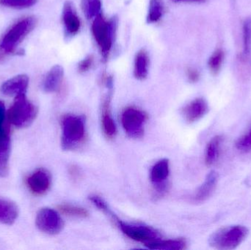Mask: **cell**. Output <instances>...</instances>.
I'll list each match as a JSON object with an SVG mask.
<instances>
[{
	"label": "cell",
	"instance_id": "cell-1",
	"mask_svg": "<svg viewBox=\"0 0 251 250\" xmlns=\"http://www.w3.org/2000/svg\"><path fill=\"white\" fill-rule=\"evenodd\" d=\"M36 23L34 16H27L22 18L9 28L0 39V62L7 56L23 54V51H18V47L33 30Z\"/></svg>",
	"mask_w": 251,
	"mask_h": 250
},
{
	"label": "cell",
	"instance_id": "cell-2",
	"mask_svg": "<svg viewBox=\"0 0 251 250\" xmlns=\"http://www.w3.org/2000/svg\"><path fill=\"white\" fill-rule=\"evenodd\" d=\"M118 27L119 19L116 16L107 19L101 13L93 21L91 32L104 62L108 60L116 40Z\"/></svg>",
	"mask_w": 251,
	"mask_h": 250
},
{
	"label": "cell",
	"instance_id": "cell-3",
	"mask_svg": "<svg viewBox=\"0 0 251 250\" xmlns=\"http://www.w3.org/2000/svg\"><path fill=\"white\" fill-rule=\"evenodd\" d=\"M249 233V229L245 226L223 227L211 235L209 245L211 248L216 250H234L246 240Z\"/></svg>",
	"mask_w": 251,
	"mask_h": 250
},
{
	"label": "cell",
	"instance_id": "cell-4",
	"mask_svg": "<svg viewBox=\"0 0 251 250\" xmlns=\"http://www.w3.org/2000/svg\"><path fill=\"white\" fill-rule=\"evenodd\" d=\"M38 110L35 104L26 98V94L15 97L14 102L7 113V117L15 127L22 129L33 123Z\"/></svg>",
	"mask_w": 251,
	"mask_h": 250
},
{
	"label": "cell",
	"instance_id": "cell-5",
	"mask_svg": "<svg viewBox=\"0 0 251 250\" xmlns=\"http://www.w3.org/2000/svg\"><path fill=\"white\" fill-rule=\"evenodd\" d=\"M61 145L64 150L74 149L85 137V125L80 116L66 115L62 120Z\"/></svg>",
	"mask_w": 251,
	"mask_h": 250
},
{
	"label": "cell",
	"instance_id": "cell-6",
	"mask_svg": "<svg viewBox=\"0 0 251 250\" xmlns=\"http://www.w3.org/2000/svg\"><path fill=\"white\" fill-rule=\"evenodd\" d=\"M113 219L126 236L136 242H141L146 245L161 239L159 232L149 226L125 223L119 220L116 215Z\"/></svg>",
	"mask_w": 251,
	"mask_h": 250
},
{
	"label": "cell",
	"instance_id": "cell-7",
	"mask_svg": "<svg viewBox=\"0 0 251 250\" xmlns=\"http://www.w3.org/2000/svg\"><path fill=\"white\" fill-rule=\"evenodd\" d=\"M147 115L142 110L128 107L122 115V123L126 133L131 138H140L144 133Z\"/></svg>",
	"mask_w": 251,
	"mask_h": 250
},
{
	"label": "cell",
	"instance_id": "cell-8",
	"mask_svg": "<svg viewBox=\"0 0 251 250\" xmlns=\"http://www.w3.org/2000/svg\"><path fill=\"white\" fill-rule=\"evenodd\" d=\"M35 224L41 232L49 235L58 234L64 227L60 214L50 208H42L38 211Z\"/></svg>",
	"mask_w": 251,
	"mask_h": 250
},
{
	"label": "cell",
	"instance_id": "cell-9",
	"mask_svg": "<svg viewBox=\"0 0 251 250\" xmlns=\"http://www.w3.org/2000/svg\"><path fill=\"white\" fill-rule=\"evenodd\" d=\"M62 21L66 38H72L77 35L80 30L81 22L72 1L65 2L62 12Z\"/></svg>",
	"mask_w": 251,
	"mask_h": 250
},
{
	"label": "cell",
	"instance_id": "cell-10",
	"mask_svg": "<svg viewBox=\"0 0 251 250\" xmlns=\"http://www.w3.org/2000/svg\"><path fill=\"white\" fill-rule=\"evenodd\" d=\"M29 190L36 195L47 193L51 186V176L47 170L40 169L26 179Z\"/></svg>",
	"mask_w": 251,
	"mask_h": 250
},
{
	"label": "cell",
	"instance_id": "cell-11",
	"mask_svg": "<svg viewBox=\"0 0 251 250\" xmlns=\"http://www.w3.org/2000/svg\"><path fill=\"white\" fill-rule=\"evenodd\" d=\"M28 85L29 77L26 75H17L1 85V92L7 96H19L26 94Z\"/></svg>",
	"mask_w": 251,
	"mask_h": 250
},
{
	"label": "cell",
	"instance_id": "cell-12",
	"mask_svg": "<svg viewBox=\"0 0 251 250\" xmlns=\"http://www.w3.org/2000/svg\"><path fill=\"white\" fill-rule=\"evenodd\" d=\"M113 88H108V92L104 96L102 103L101 114V126L104 135L108 138H113L117 133V128L110 112V102L112 99Z\"/></svg>",
	"mask_w": 251,
	"mask_h": 250
},
{
	"label": "cell",
	"instance_id": "cell-13",
	"mask_svg": "<svg viewBox=\"0 0 251 250\" xmlns=\"http://www.w3.org/2000/svg\"><path fill=\"white\" fill-rule=\"evenodd\" d=\"M10 148V134L2 126L0 128V178H5L8 175Z\"/></svg>",
	"mask_w": 251,
	"mask_h": 250
},
{
	"label": "cell",
	"instance_id": "cell-14",
	"mask_svg": "<svg viewBox=\"0 0 251 250\" xmlns=\"http://www.w3.org/2000/svg\"><path fill=\"white\" fill-rule=\"evenodd\" d=\"M208 111L209 106L206 100L202 98H198L189 103L184 107L182 113L186 121L193 123L202 118Z\"/></svg>",
	"mask_w": 251,
	"mask_h": 250
},
{
	"label": "cell",
	"instance_id": "cell-15",
	"mask_svg": "<svg viewBox=\"0 0 251 250\" xmlns=\"http://www.w3.org/2000/svg\"><path fill=\"white\" fill-rule=\"evenodd\" d=\"M243 49L237 57L236 64L242 67H251V19H247L243 23Z\"/></svg>",
	"mask_w": 251,
	"mask_h": 250
},
{
	"label": "cell",
	"instance_id": "cell-16",
	"mask_svg": "<svg viewBox=\"0 0 251 250\" xmlns=\"http://www.w3.org/2000/svg\"><path fill=\"white\" fill-rule=\"evenodd\" d=\"M218 182V174L212 171L207 175L204 182L198 189L193 197V201L197 204H201L207 201L216 189Z\"/></svg>",
	"mask_w": 251,
	"mask_h": 250
},
{
	"label": "cell",
	"instance_id": "cell-17",
	"mask_svg": "<svg viewBox=\"0 0 251 250\" xmlns=\"http://www.w3.org/2000/svg\"><path fill=\"white\" fill-rule=\"evenodd\" d=\"M64 76V70L61 66H53L46 75L43 82V89L46 92L51 93L59 91Z\"/></svg>",
	"mask_w": 251,
	"mask_h": 250
},
{
	"label": "cell",
	"instance_id": "cell-18",
	"mask_svg": "<svg viewBox=\"0 0 251 250\" xmlns=\"http://www.w3.org/2000/svg\"><path fill=\"white\" fill-rule=\"evenodd\" d=\"M18 205L13 201L0 198V223L11 226L19 217Z\"/></svg>",
	"mask_w": 251,
	"mask_h": 250
},
{
	"label": "cell",
	"instance_id": "cell-19",
	"mask_svg": "<svg viewBox=\"0 0 251 250\" xmlns=\"http://www.w3.org/2000/svg\"><path fill=\"white\" fill-rule=\"evenodd\" d=\"M150 58L145 49L137 51L134 57V76L138 80H143L149 74Z\"/></svg>",
	"mask_w": 251,
	"mask_h": 250
},
{
	"label": "cell",
	"instance_id": "cell-20",
	"mask_svg": "<svg viewBox=\"0 0 251 250\" xmlns=\"http://www.w3.org/2000/svg\"><path fill=\"white\" fill-rule=\"evenodd\" d=\"M223 137L220 135L212 138L206 145L205 151V163L207 166H212L218 161L221 154Z\"/></svg>",
	"mask_w": 251,
	"mask_h": 250
},
{
	"label": "cell",
	"instance_id": "cell-21",
	"mask_svg": "<svg viewBox=\"0 0 251 250\" xmlns=\"http://www.w3.org/2000/svg\"><path fill=\"white\" fill-rule=\"evenodd\" d=\"M169 161L166 159L158 161L151 171V181L154 185L162 184L169 175Z\"/></svg>",
	"mask_w": 251,
	"mask_h": 250
},
{
	"label": "cell",
	"instance_id": "cell-22",
	"mask_svg": "<svg viewBox=\"0 0 251 250\" xmlns=\"http://www.w3.org/2000/svg\"><path fill=\"white\" fill-rule=\"evenodd\" d=\"M149 249L158 250H182L187 248V243L183 239L155 241L146 245Z\"/></svg>",
	"mask_w": 251,
	"mask_h": 250
},
{
	"label": "cell",
	"instance_id": "cell-23",
	"mask_svg": "<svg viewBox=\"0 0 251 250\" xmlns=\"http://www.w3.org/2000/svg\"><path fill=\"white\" fill-rule=\"evenodd\" d=\"M165 11V3L163 0H150L146 17L147 23H157L162 19Z\"/></svg>",
	"mask_w": 251,
	"mask_h": 250
},
{
	"label": "cell",
	"instance_id": "cell-24",
	"mask_svg": "<svg viewBox=\"0 0 251 250\" xmlns=\"http://www.w3.org/2000/svg\"><path fill=\"white\" fill-rule=\"evenodd\" d=\"M101 0H81V8L88 20L94 19L101 13Z\"/></svg>",
	"mask_w": 251,
	"mask_h": 250
},
{
	"label": "cell",
	"instance_id": "cell-25",
	"mask_svg": "<svg viewBox=\"0 0 251 250\" xmlns=\"http://www.w3.org/2000/svg\"><path fill=\"white\" fill-rule=\"evenodd\" d=\"M58 209L62 214L69 217L85 218L89 216V213L85 208L71 204H61L59 205Z\"/></svg>",
	"mask_w": 251,
	"mask_h": 250
},
{
	"label": "cell",
	"instance_id": "cell-26",
	"mask_svg": "<svg viewBox=\"0 0 251 250\" xmlns=\"http://www.w3.org/2000/svg\"><path fill=\"white\" fill-rule=\"evenodd\" d=\"M224 60V53L221 48L217 49L209 57L208 66H209V70L212 74L216 75L219 73L221 67H222Z\"/></svg>",
	"mask_w": 251,
	"mask_h": 250
},
{
	"label": "cell",
	"instance_id": "cell-27",
	"mask_svg": "<svg viewBox=\"0 0 251 250\" xmlns=\"http://www.w3.org/2000/svg\"><path fill=\"white\" fill-rule=\"evenodd\" d=\"M38 0H0V5L14 9H25L36 4Z\"/></svg>",
	"mask_w": 251,
	"mask_h": 250
},
{
	"label": "cell",
	"instance_id": "cell-28",
	"mask_svg": "<svg viewBox=\"0 0 251 250\" xmlns=\"http://www.w3.org/2000/svg\"><path fill=\"white\" fill-rule=\"evenodd\" d=\"M235 146L240 152L248 153L251 151V126L247 133L237 139Z\"/></svg>",
	"mask_w": 251,
	"mask_h": 250
},
{
	"label": "cell",
	"instance_id": "cell-29",
	"mask_svg": "<svg viewBox=\"0 0 251 250\" xmlns=\"http://www.w3.org/2000/svg\"><path fill=\"white\" fill-rule=\"evenodd\" d=\"M89 199L99 209L101 210V211L105 213V214H108L110 217H113V212L110 211L107 203L104 200L101 199L100 197L97 196V195H91Z\"/></svg>",
	"mask_w": 251,
	"mask_h": 250
},
{
	"label": "cell",
	"instance_id": "cell-30",
	"mask_svg": "<svg viewBox=\"0 0 251 250\" xmlns=\"http://www.w3.org/2000/svg\"><path fill=\"white\" fill-rule=\"evenodd\" d=\"M94 62V57L92 54L87 56L83 60H81L78 64V70L79 73H84L88 72L92 68Z\"/></svg>",
	"mask_w": 251,
	"mask_h": 250
},
{
	"label": "cell",
	"instance_id": "cell-31",
	"mask_svg": "<svg viewBox=\"0 0 251 250\" xmlns=\"http://www.w3.org/2000/svg\"><path fill=\"white\" fill-rule=\"evenodd\" d=\"M187 76L188 80L192 83H196L200 79V73L197 69L189 68L187 70Z\"/></svg>",
	"mask_w": 251,
	"mask_h": 250
},
{
	"label": "cell",
	"instance_id": "cell-32",
	"mask_svg": "<svg viewBox=\"0 0 251 250\" xmlns=\"http://www.w3.org/2000/svg\"><path fill=\"white\" fill-rule=\"evenodd\" d=\"M5 118V107L4 104L0 101V128L2 127Z\"/></svg>",
	"mask_w": 251,
	"mask_h": 250
},
{
	"label": "cell",
	"instance_id": "cell-33",
	"mask_svg": "<svg viewBox=\"0 0 251 250\" xmlns=\"http://www.w3.org/2000/svg\"><path fill=\"white\" fill-rule=\"evenodd\" d=\"M174 2H202L205 0H172Z\"/></svg>",
	"mask_w": 251,
	"mask_h": 250
}]
</instances>
